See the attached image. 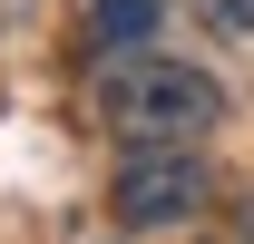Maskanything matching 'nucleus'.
<instances>
[{
	"label": "nucleus",
	"mask_w": 254,
	"mask_h": 244,
	"mask_svg": "<svg viewBox=\"0 0 254 244\" xmlns=\"http://www.w3.org/2000/svg\"><path fill=\"white\" fill-rule=\"evenodd\" d=\"M205 205H215V166H205V147H186V137H137V147H118L108 225H127V235H166V225H195Z\"/></svg>",
	"instance_id": "obj_2"
},
{
	"label": "nucleus",
	"mask_w": 254,
	"mask_h": 244,
	"mask_svg": "<svg viewBox=\"0 0 254 244\" xmlns=\"http://www.w3.org/2000/svg\"><path fill=\"white\" fill-rule=\"evenodd\" d=\"M78 10H88V39H98V49H147V30H157L166 0H78Z\"/></svg>",
	"instance_id": "obj_3"
},
{
	"label": "nucleus",
	"mask_w": 254,
	"mask_h": 244,
	"mask_svg": "<svg viewBox=\"0 0 254 244\" xmlns=\"http://www.w3.org/2000/svg\"><path fill=\"white\" fill-rule=\"evenodd\" d=\"M205 10V30H225V39H254V0H195Z\"/></svg>",
	"instance_id": "obj_4"
},
{
	"label": "nucleus",
	"mask_w": 254,
	"mask_h": 244,
	"mask_svg": "<svg viewBox=\"0 0 254 244\" xmlns=\"http://www.w3.org/2000/svg\"><path fill=\"white\" fill-rule=\"evenodd\" d=\"M225 78L195 59H157V49H108V68H98V127L118 137V147H137V137H186V147H205L225 127Z\"/></svg>",
	"instance_id": "obj_1"
}]
</instances>
